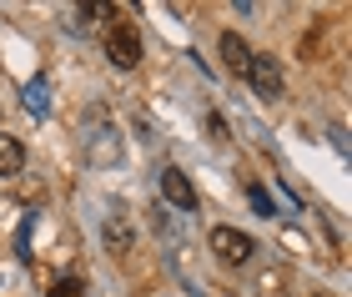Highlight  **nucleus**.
Masks as SVG:
<instances>
[{"label": "nucleus", "instance_id": "nucleus-1", "mask_svg": "<svg viewBox=\"0 0 352 297\" xmlns=\"http://www.w3.org/2000/svg\"><path fill=\"white\" fill-rule=\"evenodd\" d=\"M106 60L116 71H136L141 66V36H136V25L131 21H111V30H106Z\"/></svg>", "mask_w": 352, "mask_h": 297}, {"label": "nucleus", "instance_id": "nucleus-4", "mask_svg": "<svg viewBox=\"0 0 352 297\" xmlns=\"http://www.w3.org/2000/svg\"><path fill=\"white\" fill-rule=\"evenodd\" d=\"M86 162L91 166H121V131L116 126H96L91 136H86Z\"/></svg>", "mask_w": 352, "mask_h": 297}, {"label": "nucleus", "instance_id": "nucleus-9", "mask_svg": "<svg viewBox=\"0 0 352 297\" xmlns=\"http://www.w3.org/2000/svg\"><path fill=\"white\" fill-rule=\"evenodd\" d=\"M106 15H116V10L101 6V0H96V6H76V10L66 15V30H91L96 21H106Z\"/></svg>", "mask_w": 352, "mask_h": 297}, {"label": "nucleus", "instance_id": "nucleus-7", "mask_svg": "<svg viewBox=\"0 0 352 297\" xmlns=\"http://www.w3.org/2000/svg\"><path fill=\"white\" fill-rule=\"evenodd\" d=\"M25 166V142L10 131H0V177H15V171Z\"/></svg>", "mask_w": 352, "mask_h": 297}, {"label": "nucleus", "instance_id": "nucleus-8", "mask_svg": "<svg viewBox=\"0 0 352 297\" xmlns=\"http://www.w3.org/2000/svg\"><path fill=\"white\" fill-rule=\"evenodd\" d=\"M106 247H111V252H131V222H126L121 212L106 217Z\"/></svg>", "mask_w": 352, "mask_h": 297}, {"label": "nucleus", "instance_id": "nucleus-2", "mask_svg": "<svg viewBox=\"0 0 352 297\" xmlns=\"http://www.w3.org/2000/svg\"><path fill=\"white\" fill-rule=\"evenodd\" d=\"M247 81H252V91H257L262 101H282V91H287V76L277 66V56H257V51H252Z\"/></svg>", "mask_w": 352, "mask_h": 297}, {"label": "nucleus", "instance_id": "nucleus-10", "mask_svg": "<svg viewBox=\"0 0 352 297\" xmlns=\"http://www.w3.org/2000/svg\"><path fill=\"white\" fill-rule=\"evenodd\" d=\"M25 111H30V116H45V111H51V86H45V81H30V86H25Z\"/></svg>", "mask_w": 352, "mask_h": 297}, {"label": "nucleus", "instance_id": "nucleus-6", "mask_svg": "<svg viewBox=\"0 0 352 297\" xmlns=\"http://www.w3.org/2000/svg\"><path fill=\"white\" fill-rule=\"evenodd\" d=\"M221 60H227L232 76H247V66H252V45L236 36V30H227V36H221Z\"/></svg>", "mask_w": 352, "mask_h": 297}, {"label": "nucleus", "instance_id": "nucleus-11", "mask_svg": "<svg viewBox=\"0 0 352 297\" xmlns=\"http://www.w3.org/2000/svg\"><path fill=\"white\" fill-rule=\"evenodd\" d=\"M45 297H86V287L76 283V277H66V283H56V287L45 292Z\"/></svg>", "mask_w": 352, "mask_h": 297}, {"label": "nucleus", "instance_id": "nucleus-3", "mask_svg": "<svg viewBox=\"0 0 352 297\" xmlns=\"http://www.w3.org/2000/svg\"><path fill=\"white\" fill-rule=\"evenodd\" d=\"M212 252L221 257V262H232V267H242V262H252L257 257V242L247 237V232H236V227H212Z\"/></svg>", "mask_w": 352, "mask_h": 297}, {"label": "nucleus", "instance_id": "nucleus-5", "mask_svg": "<svg viewBox=\"0 0 352 297\" xmlns=\"http://www.w3.org/2000/svg\"><path fill=\"white\" fill-rule=\"evenodd\" d=\"M162 197L171 201L176 212H197V186H191V177L182 166H166L162 171Z\"/></svg>", "mask_w": 352, "mask_h": 297}]
</instances>
